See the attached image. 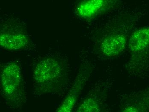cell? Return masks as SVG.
Instances as JSON below:
<instances>
[{
	"label": "cell",
	"mask_w": 149,
	"mask_h": 112,
	"mask_svg": "<svg viewBox=\"0 0 149 112\" xmlns=\"http://www.w3.org/2000/svg\"><path fill=\"white\" fill-rule=\"evenodd\" d=\"M67 68L63 59L49 55L39 59L33 67V85L37 95L60 93L66 85Z\"/></svg>",
	"instance_id": "obj_1"
},
{
	"label": "cell",
	"mask_w": 149,
	"mask_h": 112,
	"mask_svg": "<svg viewBox=\"0 0 149 112\" xmlns=\"http://www.w3.org/2000/svg\"><path fill=\"white\" fill-rule=\"evenodd\" d=\"M29 44V36L22 28L9 27L3 28L0 34V46L10 51H21Z\"/></svg>",
	"instance_id": "obj_3"
},
{
	"label": "cell",
	"mask_w": 149,
	"mask_h": 112,
	"mask_svg": "<svg viewBox=\"0 0 149 112\" xmlns=\"http://www.w3.org/2000/svg\"><path fill=\"white\" fill-rule=\"evenodd\" d=\"M0 89L5 104L12 110H19L27 101V92L22 67L11 61L1 66Z\"/></svg>",
	"instance_id": "obj_2"
},
{
	"label": "cell",
	"mask_w": 149,
	"mask_h": 112,
	"mask_svg": "<svg viewBox=\"0 0 149 112\" xmlns=\"http://www.w3.org/2000/svg\"><path fill=\"white\" fill-rule=\"evenodd\" d=\"M127 38L121 34H113L106 36L100 45L101 51L109 57L117 56L125 50L127 45Z\"/></svg>",
	"instance_id": "obj_4"
},
{
	"label": "cell",
	"mask_w": 149,
	"mask_h": 112,
	"mask_svg": "<svg viewBox=\"0 0 149 112\" xmlns=\"http://www.w3.org/2000/svg\"><path fill=\"white\" fill-rule=\"evenodd\" d=\"M129 47L134 53L141 52L149 48V27L134 32L129 39Z\"/></svg>",
	"instance_id": "obj_6"
},
{
	"label": "cell",
	"mask_w": 149,
	"mask_h": 112,
	"mask_svg": "<svg viewBox=\"0 0 149 112\" xmlns=\"http://www.w3.org/2000/svg\"><path fill=\"white\" fill-rule=\"evenodd\" d=\"M109 6V0H83L76 8L78 16L84 19L96 17Z\"/></svg>",
	"instance_id": "obj_5"
},
{
	"label": "cell",
	"mask_w": 149,
	"mask_h": 112,
	"mask_svg": "<svg viewBox=\"0 0 149 112\" xmlns=\"http://www.w3.org/2000/svg\"><path fill=\"white\" fill-rule=\"evenodd\" d=\"M100 108L97 100L92 97L86 98L80 105L77 112H99Z\"/></svg>",
	"instance_id": "obj_8"
},
{
	"label": "cell",
	"mask_w": 149,
	"mask_h": 112,
	"mask_svg": "<svg viewBox=\"0 0 149 112\" xmlns=\"http://www.w3.org/2000/svg\"><path fill=\"white\" fill-rule=\"evenodd\" d=\"M82 83H81L79 79L70 89L67 97L56 110V111L70 112L72 111L82 87Z\"/></svg>",
	"instance_id": "obj_7"
}]
</instances>
